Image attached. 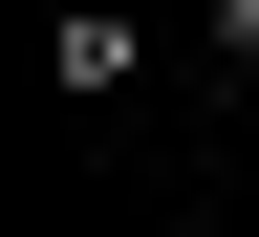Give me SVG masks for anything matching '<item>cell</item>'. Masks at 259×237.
<instances>
[{
	"label": "cell",
	"mask_w": 259,
	"mask_h": 237,
	"mask_svg": "<svg viewBox=\"0 0 259 237\" xmlns=\"http://www.w3.org/2000/svg\"><path fill=\"white\" fill-rule=\"evenodd\" d=\"M130 65H151L130 0H65V22H44V86H65V108H130Z\"/></svg>",
	"instance_id": "cell-1"
}]
</instances>
